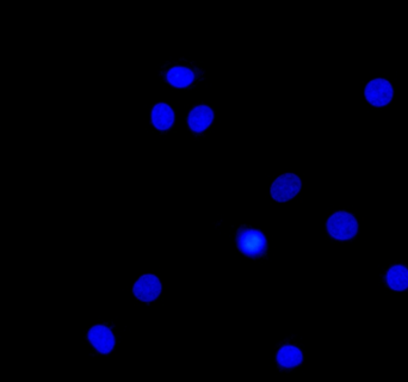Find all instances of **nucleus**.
Wrapping results in <instances>:
<instances>
[{
    "label": "nucleus",
    "mask_w": 408,
    "mask_h": 382,
    "mask_svg": "<svg viewBox=\"0 0 408 382\" xmlns=\"http://www.w3.org/2000/svg\"><path fill=\"white\" fill-rule=\"evenodd\" d=\"M132 293L135 298L140 301L151 304L162 294V282L158 276L153 274H146L137 279L132 286Z\"/></svg>",
    "instance_id": "20e7f679"
},
{
    "label": "nucleus",
    "mask_w": 408,
    "mask_h": 382,
    "mask_svg": "<svg viewBox=\"0 0 408 382\" xmlns=\"http://www.w3.org/2000/svg\"><path fill=\"white\" fill-rule=\"evenodd\" d=\"M214 110L211 108L204 104H199L190 111L188 116V125L192 132L196 134L203 133L209 128L214 121Z\"/></svg>",
    "instance_id": "0eeeda50"
},
{
    "label": "nucleus",
    "mask_w": 408,
    "mask_h": 382,
    "mask_svg": "<svg viewBox=\"0 0 408 382\" xmlns=\"http://www.w3.org/2000/svg\"><path fill=\"white\" fill-rule=\"evenodd\" d=\"M174 123V111L169 104L158 103L152 109V125L160 132H166Z\"/></svg>",
    "instance_id": "6e6552de"
},
{
    "label": "nucleus",
    "mask_w": 408,
    "mask_h": 382,
    "mask_svg": "<svg viewBox=\"0 0 408 382\" xmlns=\"http://www.w3.org/2000/svg\"><path fill=\"white\" fill-rule=\"evenodd\" d=\"M365 96L372 107H386L393 100V85L387 79L375 78L365 86Z\"/></svg>",
    "instance_id": "7ed1b4c3"
},
{
    "label": "nucleus",
    "mask_w": 408,
    "mask_h": 382,
    "mask_svg": "<svg viewBox=\"0 0 408 382\" xmlns=\"http://www.w3.org/2000/svg\"><path fill=\"white\" fill-rule=\"evenodd\" d=\"M302 189V180L295 173H284L277 177L270 187L272 199L277 202H288L294 199Z\"/></svg>",
    "instance_id": "f03ea898"
},
{
    "label": "nucleus",
    "mask_w": 408,
    "mask_h": 382,
    "mask_svg": "<svg viewBox=\"0 0 408 382\" xmlns=\"http://www.w3.org/2000/svg\"><path fill=\"white\" fill-rule=\"evenodd\" d=\"M88 339L98 353L108 355L116 346L115 334L107 325H95L88 330Z\"/></svg>",
    "instance_id": "39448f33"
},
{
    "label": "nucleus",
    "mask_w": 408,
    "mask_h": 382,
    "mask_svg": "<svg viewBox=\"0 0 408 382\" xmlns=\"http://www.w3.org/2000/svg\"><path fill=\"white\" fill-rule=\"evenodd\" d=\"M358 228L360 224L356 217L345 210H339L328 217V234L337 240H351L358 233Z\"/></svg>",
    "instance_id": "f257e3e1"
},
{
    "label": "nucleus",
    "mask_w": 408,
    "mask_h": 382,
    "mask_svg": "<svg viewBox=\"0 0 408 382\" xmlns=\"http://www.w3.org/2000/svg\"><path fill=\"white\" fill-rule=\"evenodd\" d=\"M387 286L394 291H404L408 289V268L402 264L390 267L386 275Z\"/></svg>",
    "instance_id": "1a4fd4ad"
},
{
    "label": "nucleus",
    "mask_w": 408,
    "mask_h": 382,
    "mask_svg": "<svg viewBox=\"0 0 408 382\" xmlns=\"http://www.w3.org/2000/svg\"><path fill=\"white\" fill-rule=\"evenodd\" d=\"M277 362L283 368L298 367L303 362V353L298 346H283L277 353Z\"/></svg>",
    "instance_id": "9d476101"
},
{
    "label": "nucleus",
    "mask_w": 408,
    "mask_h": 382,
    "mask_svg": "<svg viewBox=\"0 0 408 382\" xmlns=\"http://www.w3.org/2000/svg\"><path fill=\"white\" fill-rule=\"evenodd\" d=\"M196 79H197V73L192 67L177 65V66L169 67V71L166 72V81L173 88H189L195 83Z\"/></svg>",
    "instance_id": "423d86ee"
}]
</instances>
